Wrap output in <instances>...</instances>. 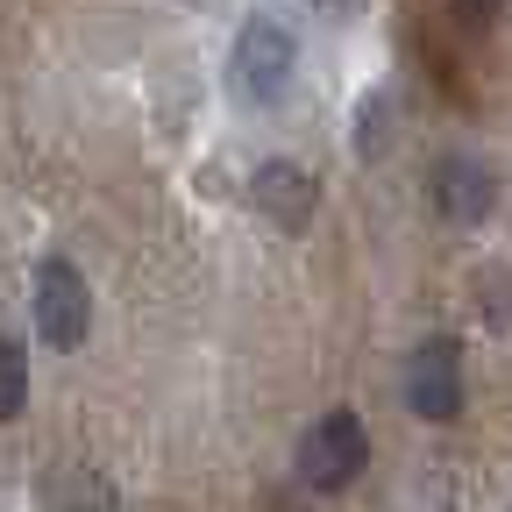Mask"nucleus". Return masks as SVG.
Instances as JSON below:
<instances>
[{
  "label": "nucleus",
  "instance_id": "nucleus-1",
  "mask_svg": "<svg viewBox=\"0 0 512 512\" xmlns=\"http://www.w3.org/2000/svg\"><path fill=\"white\" fill-rule=\"evenodd\" d=\"M292 64H299L292 29L271 22V15H249L242 36H235V50H228V86H235L242 107H278L292 93Z\"/></svg>",
  "mask_w": 512,
  "mask_h": 512
},
{
  "label": "nucleus",
  "instance_id": "nucleus-2",
  "mask_svg": "<svg viewBox=\"0 0 512 512\" xmlns=\"http://www.w3.org/2000/svg\"><path fill=\"white\" fill-rule=\"evenodd\" d=\"M292 463H299V484L306 491H349L363 477V463H370V427L349 406H335V413H320L299 434V456Z\"/></svg>",
  "mask_w": 512,
  "mask_h": 512
},
{
  "label": "nucleus",
  "instance_id": "nucleus-3",
  "mask_svg": "<svg viewBox=\"0 0 512 512\" xmlns=\"http://www.w3.org/2000/svg\"><path fill=\"white\" fill-rule=\"evenodd\" d=\"M86 328H93L86 271L64 264V256H43V271H36V335H43V349H79Z\"/></svg>",
  "mask_w": 512,
  "mask_h": 512
},
{
  "label": "nucleus",
  "instance_id": "nucleus-4",
  "mask_svg": "<svg viewBox=\"0 0 512 512\" xmlns=\"http://www.w3.org/2000/svg\"><path fill=\"white\" fill-rule=\"evenodd\" d=\"M406 406L420 420H456L463 413V349L448 335H427L406 356Z\"/></svg>",
  "mask_w": 512,
  "mask_h": 512
},
{
  "label": "nucleus",
  "instance_id": "nucleus-5",
  "mask_svg": "<svg viewBox=\"0 0 512 512\" xmlns=\"http://www.w3.org/2000/svg\"><path fill=\"white\" fill-rule=\"evenodd\" d=\"M249 200H256V214H264L271 228L299 235V228L313 221V207H320V178H313L306 164H292V157H271V164H256Z\"/></svg>",
  "mask_w": 512,
  "mask_h": 512
},
{
  "label": "nucleus",
  "instance_id": "nucleus-6",
  "mask_svg": "<svg viewBox=\"0 0 512 512\" xmlns=\"http://www.w3.org/2000/svg\"><path fill=\"white\" fill-rule=\"evenodd\" d=\"M491 200H498V185H491V171H484L477 157H441V164H434V214H441V221L477 228V221L491 214Z\"/></svg>",
  "mask_w": 512,
  "mask_h": 512
},
{
  "label": "nucleus",
  "instance_id": "nucleus-7",
  "mask_svg": "<svg viewBox=\"0 0 512 512\" xmlns=\"http://www.w3.org/2000/svg\"><path fill=\"white\" fill-rule=\"evenodd\" d=\"M36 498H43L50 512H114V491H107L93 470H79V463L50 470V477L36 484Z\"/></svg>",
  "mask_w": 512,
  "mask_h": 512
},
{
  "label": "nucleus",
  "instance_id": "nucleus-8",
  "mask_svg": "<svg viewBox=\"0 0 512 512\" xmlns=\"http://www.w3.org/2000/svg\"><path fill=\"white\" fill-rule=\"evenodd\" d=\"M22 406H29V349L0 335V420H22Z\"/></svg>",
  "mask_w": 512,
  "mask_h": 512
},
{
  "label": "nucleus",
  "instance_id": "nucleus-9",
  "mask_svg": "<svg viewBox=\"0 0 512 512\" xmlns=\"http://www.w3.org/2000/svg\"><path fill=\"white\" fill-rule=\"evenodd\" d=\"M505 8H512V0H456V15H463L470 29H491V22H498Z\"/></svg>",
  "mask_w": 512,
  "mask_h": 512
}]
</instances>
